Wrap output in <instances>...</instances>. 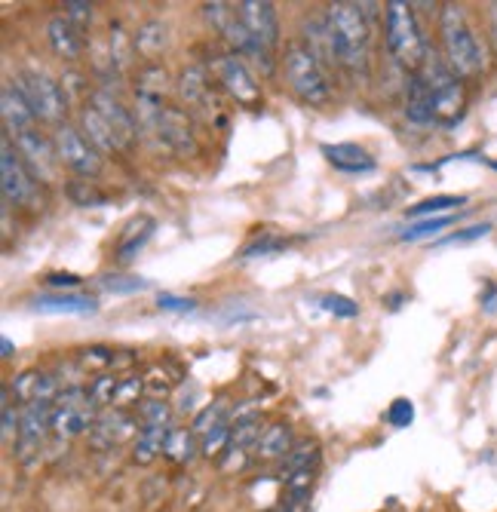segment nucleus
<instances>
[{"label":"nucleus","mask_w":497,"mask_h":512,"mask_svg":"<svg viewBox=\"0 0 497 512\" xmlns=\"http://www.w3.org/2000/svg\"><path fill=\"white\" fill-rule=\"evenodd\" d=\"M329 40L335 65L353 77L369 74V53H372V22L363 4H329L326 10Z\"/></svg>","instance_id":"f257e3e1"},{"label":"nucleus","mask_w":497,"mask_h":512,"mask_svg":"<svg viewBox=\"0 0 497 512\" xmlns=\"http://www.w3.org/2000/svg\"><path fill=\"white\" fill-rule=\"evenodd\" d=\"M384 40H387V53L393 56L396 65L405 71L418 74L430 56L427 37L421 31V22L415 16V7L405 4V0H390L384 10Z\"/></svg>","instance_id":"f03ea898"},{"label":"nucleus","mask_w":497,"mask_h":512,"mask_svg":"<svg viewBox=\"0 0 497 512\" xmlns=\"http://www.w3.org/2000/svg\"><path fill=\"white\" fill-rule=\"evenodd\" d=\"M439 37L445 62L458 77H479L485 71V50L458 4H445L439 10Z\"/></svg>","instance_id":"7ed1b4c3"},{"label":"nucleus","mask_w":497,"mask_h":512,"mask_svg":"<svg viewBox=\"0 0 497 512\" xmlns=\"http://www.w3.org/2000/svg\"><path fill=\"white\" fill-rule=\"evenodd\" d=\"M283 74L286 83L295 96L310 105V108H323L332 99V83H329V71L316 62L304 43H289L286 46V56H283Z\"/></svg>","instance_id":"20e7f679"},{"label":"nucleus","mask_w":497,"mask_h":512,"mask_svg":"<svg viewBox=\"0 0 497 512\" xmlns=\"http://www.w3.org/2000/svg\"><path fill=\"white\" fill-rule=\"evenodd\" d=\"M203 13H206V19L212 22V28H218L221 31V37L231 43V50L243 59H249V62H255L261 71H274V53L267 50V46H261L252 34H249V28L240 22V16H237V7L234 4H206L203 7Z\"/></svg>","instance_id":"39448f33"},{"label":"nucleus","mask_w":497,"mask_h":512,"mask_svg":"<svg viewBox=\"0 0 497 512\" xmlns=\"http://www.w3.org/2000/svg\"><path fill=\"white\" fill-rule=\"evenodd\" d=\"M0 191H4L7 206L37 209V200H40L37 197V178L22 163L13 138L7 132H4V138H0Z\"/></svg>","instance_id":"423d86ee"},{"label":"nucleus","mask_w":497,"mask_h":512,"mask_svg":"<svg viewBox=\"0 0 497 512\" xmlns=\"http://www.w3.org/2000/svg\"><path fill=\"white\" fill-rule=\"evenodd\" d=\"M16 86L22 89V96L28 99V105L34 108V114L40 120H47L53 126H62L65 123V114H68V96L65 89L47 74V71H37V68H28L19 74Z\"/></svg>","instance_id":"0eeeda50"},{"label":"nucleus","mask_w":497,"mask_h":512,"mask_svg":"<svg viewBox=\"0 0 497 512\" xmlns=\"http://www.w3.org/2000/svg\"><path fill=\"white\" fill-rule=\"evenodd\" d=\"M99 421V408L89 399V390L83 387H68L56 396L53 402V433L59 436H77L93 430Z\"/></svg>","instance_id":"6e6552de"},{"label":"nucleus","mask_w":497,"mask_h":512,"mask_svg":"<svg viewBox=\"0 0 497 512\" xmlns=\"http://www.w3.org/2000/svg\"><path fill=\"white\" fill-rule=\"evenodd\" d=\"M212 74L215 80L221 83V89L228 92V96L243 105V108H255L261 105V83L258 77L252 74L249 62L240 59L237 53H224L212 62Z\"/></svg>","instance_id":"1a4fd4ad"},{"label":"nucleus","mask_w":497,"mask_h":512,"mask_svg":"<svg viewBox=\"0 0 497 512\" xmlns=\"http://www.w3.org/2000/svg\"><path fill=\"white\" fill-rule=\"evenodd\" d=\"M53 145H56L59 163L68 166L71 172H77L80 178H96L102 172V154L86 142V135L77 126H71V123L56 126Z\"/></svg>","instance_id":"9d476101"},{"label":"nucleus","mask_w":497,"mask_h":512,"mask_svg":"<svg viewBox=\"0 0 497 512\" xmlns=\"http://www.w3.org/2000/svg\"><path fill=\"white\" fill-rule=\"evenodd\" d=\"M157 145H163L166 151L178 154V157H194L197 154V132L191 126V117L185 108H178V105H166L157 126L148 132Z\"/></svg>","instance_id":"9b49d317"},{"label":"nucleus","mask_w":497,"mask_h":512,"mask_svg":"<svg viewBox=\"0 0 497 512\" xmlns=\"http://www.w3.org/2000/svg\"><path fill=\"white\" fill-rule=\"evenodd\" d=\"M53 402L40 399V402L22 405L19 436H16V448H13L22 463H34V457L43 448V436H47V430H53Z\"/></svg>","instance_id":"f8f14e48"},{"label":"nucleus","mask_w":497,"mask_h":512,"mask_svg":"<svg viewBox=\"0 0 497 512\" xmlns=\"http://www.w3.org/2000/svg\"><path fill=\"white\" fill-rule=\"evenodd\" d=\"M178 96H182V102L188 105L191 114H197L209 123H224L221 105L212 92V80L200 65H191L182 71V77H178Z\"/></svg>","instance_id":"ddd939ff"},{"label":"nucleus","mask_w":497,"mask_h":512,"mask_svg":"<svg viewBox=\"0 0 497 512\" xmlns=\"http://www.w3.org/2000/svg\"><path fill=\"white\" fill-rule=\"evenodd\" d=\"M89 105H93L102 117H105V123L114 129V135H117V142H120V148L123 151H129L132 145H135V138H139V117H135L111 89H93L89 92Z\"/></svg>","instance_id":"4468645a"},{"label":"nucleus","mask_w":497,"mask_h":512,"mask_svg":"<svg viewBox=\"0 0 497 512\" xmlns=\"http://www.w3.org/2000/svg\"><path fill=\"white\" fill-rule=\"evenodd\" d=\"M13 145L22 157V163L31 169V175L37 181H53L56 178V166H59V154L53 138H47L40 129H31L19 138H13Z\"/></svg>","instance_id":"2eb2a0df"},{"label":"nucleus","mask_w":497,"mask_h":512,"mask_svg":"<svg viewBox=\"0 0 497 512\" xmlns=\"http://www.w3.org/2000/svg\"><path fill=\"white\" fill-rule=\"evenodd\" d=\"M237 16L240 22L249 28V34L267 46L270 53L277 50L280 43V16H277V7L267 4V0H243V4H237Z\"/></svg>","instance_id":"dca6fc26"},{"label":"nucleus","mask_w":497,"mask_h":512,"mask_svg":"<svg viewBox=\"0 0 497 512\" xmlns=\"http://www.w3.org/2000/svg\"><path fill=\"white\" fill-rule=\"evenodd\" d=\"M0 114H4V132L10 138H19L31 129H40V117L34 114V108L28 105V99L22 96V89L16 83H4L0 89Z\"/></svg>","instance_id":"f3484780"},{"label":"nucleus","mask_w":497,"mask_h":512,"mask_svg":"<svg viewBox=\"0 0 497 512\" xmlns=\"http://www.w3.org/2000/svg\"><path fill=\"white\" fill-rule=\"evenodd\" d=\"M430 92V108H433V123L439 126H455L461 117H464V108H467V92H464V83L461 77H451Z\"/></svg>","instance_id":"a211bd4d"},{"label":"nucleus","mask_w":497,"mask_h":512,"mask_svg":"<svg viewBox=\"0 0 497 512\" xmlns=\"http://www.w3.org/2000/svg\"><path fill=\"white\" fill-rule=\"evenodd\" d=\"M10 393H13V399L19 405H31V402H40V399L53 402L62 390H59V378L56 375H50V371L31 368V371H22V375L13 381Z\"/></svg>","instance_id":"6ab92c4d"},{"label":"nucleus","mask_w":497,"mask_h":512,"mask_svg":"<svg viewBox=\"0 0 497 512\" xmlns=\"http://www.w3.org/2000/svg\"><path fill=\"white\" fill-rule=\"evenodd\" d=\"M323 157L338 169V172H347V175H366V172H375V160L366 148L359 145H350V142H338V145H323L320 148Z\"/></svg>","instance_id":"aec40b11"},{"label":"nucleus","mask_w":497,"mask_h":512,"mask_svg":"<svg viewBox=\"0 0 497 512\" xmlns=\"http://www.w3.org/2000/svg\"><path fill=\"white\" fill-rule=\"evenodd\" d=\"M80 132L86 135V142L93 145L102 157L123 151L120 142H117V135H114V129L105 123V117L93 105H83V111H80Z\"/></svg>","instance_id":"412c9836"},{"label":"nucleus","mask_w":497,"mask_h":512,"mask_svg":"<svg viewBox=\"0 0 497 512\" xmlns=\"http://www.w3.org/2000/svg\"><path fill=\"white\" fill-rule=\"evenodd\" d=\"M34 313H50V316H86V313H96L99 301L89 298V295H40L31 301Z\"/></svg>","instance_id":"4be33fe9"},{"label":"nucleus","mask_w":497,"mask_h":512,"mask_svg":"<svg viewBox=\"0 0 497 512\" xmlns=\"http://www.w3.org/2000/svg\"><path fill=\"white\" fill-rule=\"evenodd\" d=\"M142 424H135L126 411H105L99 414V421L93 427V439L96 445H120L129 436H139Z\"/></svg>","instance_id":"5701e85b"},{"label":"nucleus","mask_w":497,"mask_h":512,"mask_svg":"<svg viewBox=\"0 0 497 512\" xmlns=\"http://www.w3.org/2000/svg\"><path fill=\"white\" fill-rule=\"evenodd\" d=\"M47 40L53 46V53L65 62H77L80 53H83V40H80V31L65 19V16H53L47 22Z\"/></svg>","instance_id":"b1692460"},{"label":"nucleus","mask_w":497,"mask_h":512,"mask_svg":"<svg viewBox=\"0 0 497 512\" xmlns=\"http://www.w3.org/2000/svg\"><path fill=\"white\" fill-rule=\"evenodd\" d=\"M295 445V436H292V427L286 421H277V424H267L258 436V445H255V457L258 460H283Z\"/></svg>","instance_id":"393cba45"},{"label":"nucleus","mask_w":497,"mask_h":512,"mask_svg":"<svg viewBox=\"0 0 497 512\" xmlns=\"http://www.w3.org/2000/svg\"><path fill=\"white\" fill-rule=\"evenodd\" d=\"M132 37H135V53H139L142 59H157L169 46V28L160 19L142 22L139 31H135Z\"/></svg>","instance_id":"a878e982"},{"label":"nucleus","mask_w":497,"mask_h":512,"mask_svg":"<svg viewBox=\"0 0 497 512\" xmlns=\"http://www.w3.org/2000/svg\"><path fill=\"white\" fill-rule=\"evenodd\" d=\"M135 56H139L135 53V37H129V31L120 22H114L111 34H108V62H111L114 74L126 71Z\"/></svg>","instance_id":"bb28decb"},{"label":"nucleus","mask_w":497,"mask_h":512,"mask_svg":"<svg viewBox=\"0 0 497 512\" xmlns=\"http://www.w3.org/2000/svg\"><path fill=\"white\" fill-rule=\"evenodd\" d=\"M166 436H169V427L142 424L139 436H135V445H132V457L139 463L157 460V454H163V448H166Z\"/></svg>","instance_id":"cd10ccee"},{"label":"nucleus","mask_w":497,"mask_h":512,"mask_svg":"<svg viewBox=\"0 0 497 512\" xmlns=\"http://www.w3.org/2000/svg\"><path fill=\"white\" fill-rule=\"evenodd\" d=\"M197 448H200V445H197V433H194V430L175 427V430H169V436H166L163 454H166L172 463H191V460L200 454Z\"/></svg>","instance_id":"c85d7f7f"},{"label":"nucleus","mask_w":497,"mask_h":512,"mask_svg":"<svg viewBox=\"0 0 497 512\" xmlns=\"http://www.w3.org/2000/svg\"><path fill=\"white\" fill-rule=\"evenodd\" d=\"M151 234H154V221L151 218H135L129 227H126V234L120 237V246H117V258L126 264V261H132V255L139 252L148 240H151Z\"/></svg>","instance_id":"c756f323"},{"label":"nucleus","mask_w":497,"mask_h":512,"mask_svg":"<svg viewBox=\"0 0 497 512\" xmlns=\"http://www.w3.org/2000/svg\"><path fill=\"white\" fill-rule=\"evenodd\" d=\"M320 445L316 442H310V439H304V442H295L292 445V451L283 457V476H289V473H298V470H316L320 467Z\"/></svg>","instance_id":"7c9ffc66"},{"label":"nucleus","mask_w":497,"mask_h":512,"mask_svg":"<svg viewBox=\"0 0 497 512\" xmlns=\"http://www.w3.org/2000/svg\"><path fill=\"white\" fill-rule=\"evenodd\" d=\"M455 224V215H439V218H421V221H415V224H409V227H402L399 230V240H405V243H418V240H430V237H436V234H442L445 227H451Z\"/></svg>","instance_id":"2f4dec72"},{"label":"nucleus","mask_w":497,"mask_h":512,"mask_svg":"<svg viewBox=\"0 0 497 512\" xmlns=\"http://www.w3.org/2000/svg\"><path fill=\"white\" fill-rule=\"evenodd\" d=\"M464 203H467V197H448V194H442V197H430V200L412 206L409 215L418 218V221H421V218H439V215H448V212L461 209Z\"/></svg>","instance_id":"473e14b6"},{"label":"nucleus","mask_w":497,"mask_h":512,"mask_svg":"<svg viewBox=\"0 0 497 512\" xmlns=\"http://www.w3.org/2000/svg\"><path fill=\"white\" fill-rule=\"evenodd\" d=\"M99 289L111 292V295H135V292H148L151 283L142 276H120V273H108L99 279Z\"/></svg>","instance_id":"72a5a7b5"},{"label":"nucleus","mask_w":497,"mask_h":512,"mask_svg":"<svg viewBox=\"0 0 497 512\" xmlns=\"http://www.w3.org/2000/svg\"><path fill=\"white\" fill-rule=\"evenodd\" d=\"M231 433H234V427L228 421H221L218 427H212L200 442V454L203 457H218L224 448H231Z\"/></svg>","instance_id":"f704fd0d"},{"label":"nucleus","mask_w":497,"mask_h":512,"mask_svg":"<svg viewBox=\"0 0 497 512\" xmlns=\"http://www.w3.org/2000/svg\"><path fill=\"white\" fill-rule=\"evenodd\" d=\"M135 92H148V96H163L166 92V71L160 65H145L139 71V83H135Z\"/></svg>","instance_id":"c9c22d12"},{"label":"nucleus","mask_w":497,"mask_h":512,"mask_svg":"<svg viewBox=\"0 0 497 512\" xmlns=\"http://www.w3.org/2000/svg\"><path fill=\"white\" fill-rule=\"evenodd\" d=\"M117 384H120V378H114V375H99V378L89 381V399L96 402V408H102V405H114Z\"/></svg>","instance_id":"e433bc0d"},{"label":"nucleus","mask_w":497,"mask_h":512,"mask_svg":"<svg viewBox=\"0 0 497 512\" xmlns=\"http://www.w3.org/2000/svg\"><path fill=\"white\" fill-rule=\"evenodd\" d=\"M68 197L77 203V206H102L105 203V194H99L89 178H80V181H71L68 184Z\"/></svg>","instance_id":"4c0bfd02"},{"label":"nucleus","mask_w":497,"mask_h":512,"mask_svg":"<svg viewBox=\"0 0 497 512\" xmlns=\"http://www.w3.org/2000/svg\"><path fill=\"white\" fill-rule=\"evenodd\" d=\"M65 19L80 31V28H93V19H96V10L93 4H86V0H65Z\"/></svg>","instance_id":"58836bf2"},{"label":"nucleus","mask_w":497,"mask_h":512,"mask_svg":"<svg viewBox=\"0 0 497 512\" xmlns=\"http://www.w3.org/2000/svg\"><path fill=\"white\" fill-rule=\"evenodd\" d=\"M139 414H142V424L169 427V405H166V399H157V396L145 399V402L139 405Z\"/></svg>","instance_id":"ea45409f"},{"label":"nucleus","mask_w":497,"mask_h":512,"mask_svg":"<svg viewBox=\"0 0 497 512\" xmlns=\"http://www.w3.org/2000/svg\"><path fill=\"white\" fill-rule=\"evenodd\" d=\"M224 408H228V405H224V402H209L200 414H197V421H194V433L197 436H206L212 427H218L221 421H224Z\"/></svg>","instance_id":"a19ab883"},{"label":"nucleus","mask_w":497,"mask_h":512,"mask_svg":"<svg viewBox=\"0 0 497 512\" xmlns=\"http://www.w3.org/2000/svg\"><path fill=\"white\" fill-rule=\"evenodd\" d=\"M320 307L332 316H341V319H353L359 313V304L350 301L347 295H326V298H320Z\"/></svg>","instance_id":"79ce46f5"},{"label":"nucleus","mask_w":497,"mask_h":512,"mask_svg":"<svg viewBox=\"0 0 497 512\" xmlns=\"http://www.w3.org/2000/svg\"><path fill=\"white\" fill-rule=\"evenodd\" d=\"M286 243L280 240V237H274V234H264L261 240H255L252 246H246L243 249V261H252V258H264V255H274V252H280Z\"/></svg>","instance_id":"37998d69"},{"label":"nucleus","mask_w":497,"mask_h":512,"mask_svg":"<svg viewBox=\"0 0 497 512\" xmlns=\"http://www.w3.org/2000/svg\"><path fill=\"white\" fill-rule=\"evenodd\" d=\"M142 390H145V381L139 378V375H132V378H123L120 384H117V396H114V405H129V402H135L142 396Z\"/></svg>","instance_id":"c03bdc74"},{"label":"nucleus","mask_w":497,"mask_h":512,"mask_svg":"<svg viewBox=\"0 0 497 512\" xmlns=\"http://www.w3.org/2000/svg\"><path fill=\"white\" fill-rule=\"evenodd\" d=\"M387 421L393 427H409L415 421V405L409 399H396L390 408H387Z\"/></svg>","instance_id":"a18cd8bd"},{"label":"nucleus","mask_w":497,"mask_h":512,"mask_svg":"<svg viewBox=\"0 0 497 512\" xmlns=\"http://www.w3.org/2000/svg\"><path fill=\"white\" fill-rule=\"evenodd\" d=\"M488 234H491V224H473V227H467V230H458V234L445 237L439 246H461V243H473V240L488 237Z\"/></svg>","instance_id":"49530a36"},{"label":"nucleus","mask_w":497,"mask_h":512,"mask_svg":"<svg viewBox=\"0 0 497 512\" xmlns=\"http://www.w3.org/2000/svg\"><path fill=\"white\" fill-rule=\"evenodd\" d=\"M157 307H160V310H169V313H191V310L197 307V301H191V298H178V295L163 292V295L157 298Z\"/></svg>","instance_id":"de8ad7c7"},{"label":"nucleus","mask_w":497,"mask_h":512,"mask_svg":"<svg viewBox=\"0 0 497 512\" xmlns=\"http://www.w3.org/2000/svg\"><path fill=\"white\" fill-rule=\"evenodd\" d=\"M47 283L53 289H74V286H80V276H74V273H53Z\"/></svg>","instance_id":"09e8293b"},{"label":"nucleus","mask_w":497,"mask_h":512,"mask_svg":"<svg viewBox=\"0 0 497 512\" xmlns=\"http://www.w3.org/2000/svg\"><path fill=\"white\" fill-rule=\"evenodd\" d=\"M0 356H4V359L13 356V341L10 338H0Z\"/></svg>","instance_id":"8fccbe9b"},{"label":"nucleus","mask_w":497,"mask_h":512,"mask_svg":"<svg viewBox=\"0 0 497 512\" xmlns=\"http://www.w3.org/2000/svg\"><path fill=\"white\" fill-rule=\"evenodd\" d=\"M491 37L497 43V4H491Z\"/></svg>","instance_id":"3c124183"},{"label":"nucleus","mask_w":497,"mask_h":512,"mask_svg":"<svg viewBox=\"0 0 497 512\" xmlns=\"http://www.w3.org/2000/svg\"><path fill=\"white\" fill-rule=\"evenodd\" d=\"M277 512H304V506H295V503H283Z\"/></svg>","instance_id":"603ef678"}]
</instances>
